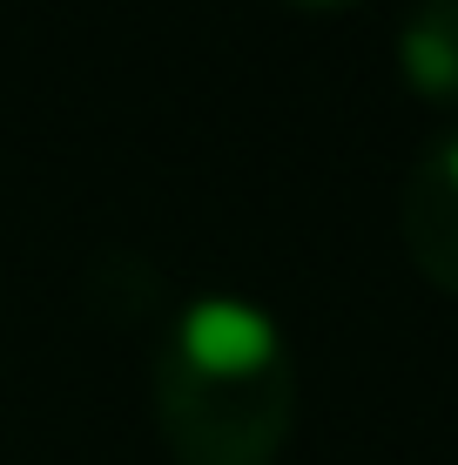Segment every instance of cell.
I'll list each match as a JSON object with an SVG mask.
<instances>
[{
  "label": "cell",
  "instance_id": "cell-1",
  "mask_svg": "<svg viewBox=\"0 0 458 465\" xmlns=\"http://www.w3.org/2000/svg\"><path fill=\"white\" fill-rule=\"evenodd\" d=\"M149 391L176 465H270L297 425L290 338L236 291H202L169 317Z\"/></svg>",
  "mask_w": 458,
  "mask_h": 465
},
{
  "label": "cell",
  "instance_id": "cell-2",
  "mask_svg": "<svg viewBox=\"0 0 458 465\" xmlns=\"http://www.w3.org/2000/svg\"><path fill=\"white\" fill-rule=\"evenodd\" d=\"M398 230H404L418 277L458 297V128L438 135L412 163L404 196H398Z\"/></svg>",
  "mask_w": 458,
  "mask_h": 465
},
{
  "label": "cell",
  "instance_id": "cell-3",
  "mask_svg": "<svg viewBox=\"0 0 458 465\" xmlns=\"http://www.w3.org/2000/svg\"><path fill=\"white\" fill-rule=\"evenodd\" d=\"M398 74L418 102L458 108V0H418L398 21Z\"/></svg>",
  "mask_w": 458,
  "mask_h": 465
},
{
  "label": "cell",
  "instance_id": "cell-4",
  "mask_svg": "<svg viewBox=\"0 0 458 465\" xmlns=\"http://www.w3.org/2000/svg\"><path fill=\"white\" fill-rule=\"evenodd\" d=\"M297 7H357V0H297Z\"/></svg>",
  "mask_w": 458,
  "mask_h": 465
}]
</instances>
